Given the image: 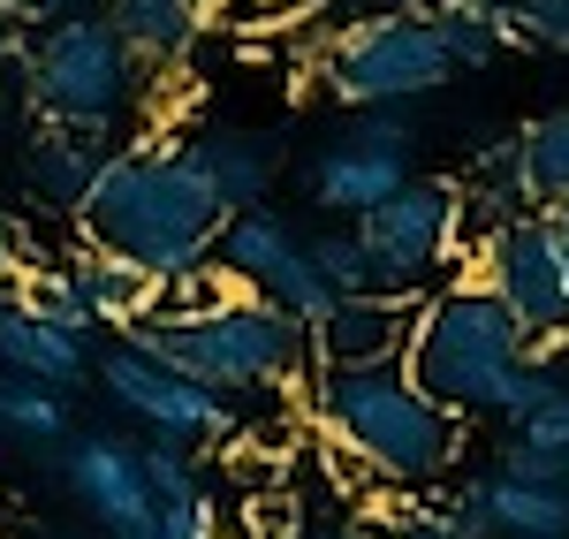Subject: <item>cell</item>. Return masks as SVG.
Returning a JSON list of instances; mask_svg holds the SVG:
<instances>
[{
    "instance_id": "cell-29",
    "label": "cell",
    "mask_w": 569,
    "mask_h": 539,
    "mask_svg": "<svg viewBox=\"0 0 569 539\" xmlns=\"http://www.w3.org/2000/svg\"><path fill=\"white\" fill-rule=\"evenodd\" d=\"M517 449H531V456H569V388L539 410V418H525V426H517Z\"/></svg>"
},
{
    "instance_id": "cell-3",
    "label": "cell",
    "mask_w": 569,
    "mask_h": 539,
    "mask_svg": "<svg viewBox=\"0 0 569 539\" xmlns=\"http://www.w3.org/2000/svg\"><path fill=\"white\" fill-rule=\"evenodd\" d=\"M144 358L176 365L190 372L198 388H213V396H281V388H311L319 380V335H311L297 312H281V305H266V297H228L220 312H198V319H144L137 335Z\"/></svg>"
},
{
    "instance_id": "cell-11",
    "label": "cell",
    "mask_w": 569,
    "mask_h": 539,
    "mask_svg": "<svg viewBox=\"0 0 569 539\" xmlns=\"http://www.w3.org/2000/svg\"><path fill=\"white\" fill-rule=\"evenodd\" d=\"M220 267L236 273L251 297H266V305H281V312H297L319 335L327 319H335V289H327V273H319V259H311V236H297V228L281 221L273 206H259V213H236V221L220 228Z\"/></svg>"
},
{
    "instance_id": "cell-10",
    "label": "cell",
    "mask_w": 569,
    "mask_h": 539,
    "mask_svg": "<svg viewBox=\"0 0 569 539\" xmlns=\"http://www.w3.org/2000/svg\"><path fill=\"white\" fill-rule=\"evenodd\" d=\"M418 182L410 168V122L402 114H357L342 137H327L305 168V190L319 213H350V228L365 213H380L388 198H402Z\"/></svg>"
},
{
    "instance_id": "cell-27",
    "label": "cell",
    "mask_w": 569,
    "mask_h": 539,
    "mask_svg": "<svg viewBox=\"0 0 569 539\" xmlns=\"http://www.w3.org/2000/svg\"><path fill=\"white\" fill-rule=\"evenodd\" d=\"M517 8V39L547 46V53H569V0H509Z\"/></svg>"
},
{
    "instance_id": "cell-36",
    "label": "cell",
    "mask_w": 569,
    "mask_h": 539,
    "mask_svg": "<svg viewBox=\"0 0 569 539\" xmlns=\"http://www.w3.org/2000/svg\"><path fill=\"white\" fill-rule=\"evenodd\" d=\"M555 463H562V487H569V456H555Z\"/></svg>"
},
{
    "instance_id": "cell-16",
    "label": "cell",
    "mask_w": 569,
    "mask_h": 539,
    "mask_svg": "<svg viewBox=\"0 0 569 539\" xmlns=\"http://www.w3.org/2000/svg\"><path fill=\"white\" fill-rule=\"evenodd\" d=\"M190 152H198V168L213 176L228 221H236V213H259L273 176H281V144L266 130H206V137H190Z\"/></svg>"
},
{
    "instance_id": "cell-25",
    "label": "cell",
    "mask_w": 569,
    "mask_h": 539,
    "mask_svg": "<svg viewBox=\"0 0 569 539\" xmlns=\"http://www.w3.org/2000/svg\"><path fill=\"white\" fill-rule=\"evenodd\" d=\"M144 479H152V495H160V509L168 501H190L206 495V471H198V449H182V441H144Z\"/></svg>"
},
{
    "instance_id": "cell-38",
    "label": "cell",
    "mask_w": 569,
    "mask_h": 539,
    "mask_svg": "<svg viewBox=\"0 0 569 539\" xmlns=\"http://www.w3.org/2000/svg\"><path fill=\"white\" fill-rule=\"evenodd\" d=\"M433 8H440V0H433Z\"/></svg>"
},
{
    "instance_id": "cell-35",
    "label": "cell",
    "mask_w": 569,
    "mask_h": 539,
    "mask_svg": "<svg viewBox=\"0 0 569 539\" xmlns=\"http://www.w3.org/2000/svg\"><path fill=\"white\" fill-rule=\"evenodd\" d=\"M555 221H562V236H569V206H555Z\"/></svg>"
},
{
    "instance_id": "cell-34",
    "label": "cell",
    "mask_w": 569,
    "mask_h": 539,
    "mask_svg": "<svg viewBox=\"0 0 569 539\" xmlns=\"http://www.w3.org/2000/svg\"><path fill=\"white\" fill-rule=\"evenodd\" d=\"M305 539H388V532H342V525H335V532H305Z\"/></svg>"
},
{
    "instance_id": "cell-19",
    "label": "cell",
    "mask_w": 569,
    "mask_h": 539,
    "mask_svg": "<svg viewBox=\"0 0 569 539\" xmlns=\"http://www.w3.org/2000/svg\"><path fill=\"white\" fill-rule=\"evenodd\" d=\"M61 267L77 273V289H84V305L99 327H114V335H137L144 319L160 312V281L144 267H130V259H114V251H77V259H61Z\"/></svg>"
},
{
    "instance_id": "cell-31",
    "label": "cell",
    "mask_w": 569,
    "mask_h": 539,
    "mask_svg": "<svg viewBox=\"0 0 569 539\" xmlns=\"http://www.w3.org/2000/svg\"><path fill=\"white\" fill-rule=\"evenodd\" d=\"M251 539H305V509L289 495H259L251 501Z\"/></svg>"
},
{
    "instance_id": "cell-18",
    "label": "cell",
    "mask_w": 569,
    "mask_h": 539,
    "mask_svg": "<svg viewBox=\"0 0 569 539\" xmlns=\"http://www.w3.org/2000/svg\"><path fill=\"white\" fill-rule=\"evenodd\" d=\"M23 176H31V190H39L46 206L84 213L91 190H99V176H107V152H99V137L46 122V130L31 137V152H23Z\"/></svg>"
},
{
    "instance_id": "cell-13",
    "label": "cell",
    "mask_w": 569,
    "mask_h": 539,
    "mask_svg": "<svg viewBox=\"0 0 569 539\" xmlns=\"http://www.w3.org/2000/svg\"><path fill=\"white\" fill-rule=\"evenodd\" d=\"M456 509L486 525L493 539H569V487L555 479H525L509 463H493L486 479H463Z\"/></svg>"
},
{
    "instance_id": "cell-1",
    "label": "cell",
    "mask_w": 569,
    "mask_h": 539,
    "mask_svg": "<svg viewBox=\"0 0 569 539\" xmlns=\"http://www.w3.org/2000/svg\"><path fill=\"white\" fill-rule=\"evenodd\" d=\"M77 221L91 251H114L152 281H182L220 251L228 206L190 144H130V152H107V176Z\"/></svg>"
},
{
    "instance_id": "cell-22",
    "label": "cell",
    "mask_w": 569,
    "mask_h": 539,
    "mask_svg": "<svg viewBox=\"0 0 569 539\" xmlns=\"http://www.w3.org/2000/svg\"><path fill=\"white\" fill-rule=\"evenodd\" d=\"M517 144H525V198H531V213L569 206V107H562V114L525 122Z\"/></svg>"
},
{
    "instance_id": "cell-24",
    "label": "cell",
    "mask_w": 569,
    "mask_h": 539,
    "mask_svg": "<svg viewBox=\"0 0 569 539\" xmlns=\"http://www.w3.org/2000/svg\"><path fill=\"white\" fill-rule=\"evenodd\" d=\"M311 259H319V273H327L335 297H380V273H372V251L357 243V228L311 236Z\"/></svg>"
},
{
    "instance_id": "cell-20",
    "label": "cell",
    "mask_w": 569,
    "mask_h": 539,
    "mask_svg": "<svg viewBox=\"0 0 569 539\" xmlns=\"http://www.w3.org/2000/svg\"><path fill=\"white\" fill-rule=\"evenodd\" d=\"M0 441H16V449H69L77 441L69 396L46 388V380H23V372H0Z\"/></svg>"
},
{
    "instance_id": "cell-9",
    "label": "cell",
    "mask_w": 569,
    "mask_h": 539,
    "mask_svg": "<svg viewBox=\"0 0 569 539\" xmlns=\"http://www.w3.org/2000/svg\"><path fill=\"white\" fill-rule=\"evenodd\" d=\"M99 388L114 396V410H130L144 433H160V441H182V449H206V441H243V418L228 396L213 388H198L190 372L176 365L144 358L137 342H114L107 358H99Z\"/></svg>"
},
{
    "instance_id": "cell-23",
    "label": "cell",
    "mask_w": 569,
    "mask_h": 539,
    "mask_svg": "<svg viewBox=\"0 0 569 539\" xmlns=\"http://www.w3.org/2000/svg\"><path fill=\"white\" fill-rule=\"evenodd\" d=\"M23 312H39V319H53V327H69V335H99V319H91V305H84V289H77V273L69 267H31L16 289H8Z\"/></svg>"
},
{
    "instance_id": "cell-8",
    "label": "cell",
    "mask_w": 569,
    "mask_h": 539,
    "mask_svg": "<svg viewBox=\"0 0 569 539\" xmlns=\"http://www.w3.org/2000/svg\"><path fill=\"white\" fill-rule=\"evenodd\" d=\"M479 281L525 319V335L539 350L569 342V236L555 213H517L479 251Z\"/></svg>"
},
{
    "instance_id": "cell-12",
    "label": "cell",
    "mask_w": 569,
    "mask_h": 539,
    "mask_svg": "<svg viewBox=\"0 0 569 539\" xmlns=\"http://www.w3.org/2000/svg\"><path fill=\"white\" fill-rule=\"evenodd\" d=\"M61 456V487L84 509L91 525H107L114 539H144L160 525V495L144 479V441H122V433H77Z\"/></svg>"
},
{
    "instance_id": "cell-7",
    "label": "cell",
    "mask_w": 569,
    "mask_h": 539,
    "mask_svg": "<svg viewBox=\"0 0 569 539\" xmlns=\"http://www.w3.org/2000/svg\"><path fill=\"white\" fill-rule=\"evenodd\" d=\"M357 243L372 251L380 297H395V305H426L433 289L463 281L456 267H471V259H463V182L418 176L402 198H388L380 213L357 221Z\"/></svg>"
},
{
    "instance_id": "cell-21",
    "label": "cell",
    "mask_w": 569,
    "mask_h": 539,
    "mask_svg": "<svg viewBox=\"0 0 569 539\" xmlns=\"http://www.w3.org/2000/svg\"><path fill=\"white\" fill-rule=\"evenodd\" d=\"M433 16H440V31H448L456 69H486L501 46H525L517 39V8H509V0H440Z\"/></svg>"
},
{
    "instance_id": "cell-30",
    "label": "cell",
    "mask_w": 569,
    "mask_h": 539,
    "mask_svg": "<svg viewBox=\"0 0 569 539\" xmlns=\"http://www.w3.org/2000/svg\"><path fill=\"white\" fill-rule=\"evenodd\" d=\"M39 267V243H31V228H23V213H8L0 206V297L23 281V273Z\"/></svg>"
},
{
    "instance_id": "cell-26",
    "label": "cell",
    "mask_w": 569,
    "mask_h": 539,
    "mask_svg": "<svg viewBox=\"0 0 569 539\" xmlns=\"http://www.w3.org/2000/svg\"><path fill=\"white\" fill-rule=\"evenodd\" d=\"M388 539H493L486 525H471L456 501H410L388 517Z\"/></svg>"
},
{
    "instance_id": "cell-33",
    "label": "cell",
    "mask_w": 569,
    "mask_h": 539,
    "mask_svg": "<svg viewBox=\"0 0 569 539\" xmlns=\"http://www.w3.org/2000/svg\"><path fill=\"white\" fill-rule=\"evenodd\" d=\"M16 8H31V16H46V23H61V16H77L84 0H16Z\"/></svg>"
},
{
    "instance_id": "cell-2",
    "label": "cell",
    "mask_w": 569,
    "mask_h": 539,
    "mask_svg": "<svg viewBox=\"0 0 569 539\" xmlns=\"http://www.w3.org/2000/svg\"><path fill=\"white\" fill-rule=\"evenodd\" d=\"M311 418L380 487H433V479H448L456 456H463V426H471L440 396L418 388L410 358L402 365H319Z\"/></svg>"
},
{
    "instance_id": "cell-37",
    "label": "cell",
    "mask_w": 569,
    "mask_h": 539,
    "mask_svg": "<svg viewBox=\"0 0 569 539\" xmlns=\"http://www.w3.org/2000/svg\"><path fill=\"white\" fill-rule=\"evenodd\" d=\"M144 539H160V532H144Z\"/></svg>"
},
{
    "instance_id": "cell-17",
    "label": "cell",
    "mask_w": 569,
    "mask_h": 539,
    "mask_svg": "<svg viewBox=\"0 0 569 539\" xmlns=\"http://www.w3.org/2000/svg\"><path fill=\"white\" fill-rule=\"evenodd\" d=\"M99 16L114 23V39L130 46L144 69H176L190 39L206 31L213 0H99Z\"/></svg>"
},
{
    "instance_id": "cell-14",
    "label": "cell",
    "mask_w": 569,
    "mask_h": 539,
    "mask_svg": "<svg viewBox=\"0 0 569 539\" xmlns=\"http://www.w3.org/2000/svg\"><path fill=\"white\" fill-rule=\"evenodd\" d=\"M0 372H23V380H46V388H77L84 372H99L84 335H69V327H53V319L23 312L16 297H0Z\"/></svg>"
},
{
    "instance_id": "cell-4",
    "label": "cell",
    "mask_w": 569,
    "mask_h": 539,
    "mask_svg": "<svg viewBox=\"0 0 569 539\" xmlns=\"http://www.w3.org/2000/svg\"><path fill=\"white\" fill-rule=\"evenodd\" d=\"M539 342L525 335V319L509 312L479 273L448 281L418 305V335H410V372L418 388L440 396L456 418H479V410H509L517 380L531 372Z\"/></svg>"
},
{
    "instance_id": "cell-6",
    "label": "cell",
    "mask_w": 569,
    "mask_h": 539,
    "mask_svg": "<svg viewBox=\"0 0 569 539\" xmlns=\"http://www.w3.org/2000/svg\"><path fill=\"white\" fill-rule=\"evenodd\" d=\"M137 84H144V61L114 39L107 16H61L31 39V99L61 130L107 137L137 107Z\"/></svg>"
},
{
    "instance_id": "cell-5",
    "label": "cell",
    "mask_w": 569,
    "mask_h": 539,
    "mask_svg": "<svg viewBox=\"0 0 569 539\" xmlns=\"http://www.w3.org/2000/svg\"><path fill=\"white\" fill-rule=\"evenodd\" d=\"M456 77V53L433 8H388V16H357L350 31L327 46V91L357 114H395L410 99H426Z\"/></svg>"
},
{
    "instance_id": "cell-32",
    "label": "cell",
    "mask_w": 569,
    "mask_h": 539,
    "mask_svg": "<svg viewBox=\"0 0 569 539\" xmlns=\"http://www.w3.org/2000/svg\"><path fill=\"white\" fill-rule=\"evenodd\" d=\"M23 39H16V0H0V61H16Z\"/></svg>"
},
{
    "instance_id": "cell-28",
    "label": "cell",
    "mask_w": 569,
    "mask_h": 539,
    "mask_svg": "<svg viewBox=\"0 0 569 539\" xmlns=\"http://www.w3.org/2000/svg\"><path fill=\"white\" fill-rule=\"evenodd\" d=\"M160 539H220V501L213 495H190V501H168L160 509Z\"/></svg>"
},
{
    "instance_id": "cell-15",
    "label": "cell",
    "mask_w": 569,
    "mask_h": 539,
    "mask_svg": "<svg viewBox=\"0 0 569 539\" xmlns=\"http://www.w3.org/2000/svg\"><path fill=\"white\" fill-rule=\"evenodd\" d=\"M418 335V305L395 297H342L319 327V365H402Z\"/></svg>"
}]
</instances>
